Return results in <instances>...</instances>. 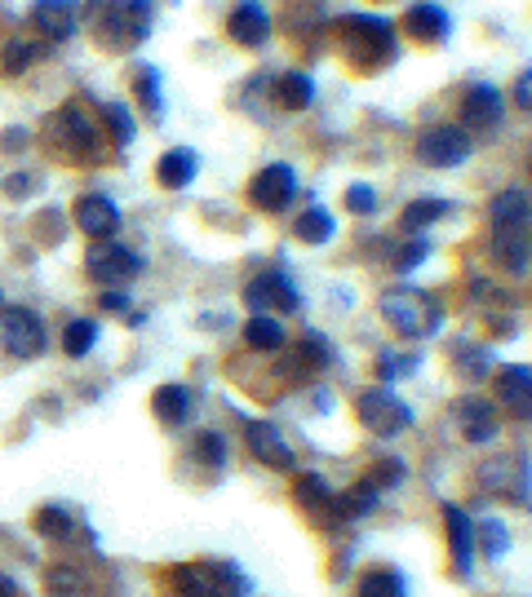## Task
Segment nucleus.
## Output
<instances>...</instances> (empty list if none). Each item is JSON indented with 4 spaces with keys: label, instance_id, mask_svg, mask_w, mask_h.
<instances>
[{
    "label": "nucleus",
    "instance_id": "1",
    "mask_svg": "<svg viewBox=\"0 0 532 597\" xmlns=\"http://www.w3.org/2000/svg\"><path fill=\"white\" fill-rule=\"evenodd\" d=\"M338 49L355 71H382L400 58V31L382 13H347L338 18Z\"/></svg>",
    "mask_w": 532,
    "mask_h": 597
},
{
    "label": "nucleus",
    "instance_id": "2",
    "mask_svg": "<svg viewBox=\"0 0 532 597\" xmlns=\"http://www.w3.org/2000/svg\"><path fill=\"white\" fill-rule=\"evenodd\" d=\"M80 18H89V31L98 36L102 49L124 53V49H138L151 36L155 4L151 0H84Z\"/></svg>",
    "mask_w": 532,
    "mask_h": 597
},
{
    "label": "nucleus",
    "instance_id": "3",
    "mask_svg": "<svg viewBox=\"0 0 532 597\" xmlns=\"http://www.w3.org/2000/svg\"><path fill=\"white\" fill-rule=\"evenodd\" d=\"M44 138H49V151H53L58 160H67V164H98V160L107 155L98 124H93L80 107H62L58 115H49Z\"/></svg>",
    "mask_w": 532,
    "mask_h": 597
},
{
    "label": "nucleus",
    "instance_id": "4",
    "mask_svg": "<svg viewBox=\"0 0 532 597\" xmlns=\"http://www.w3.org/2000/svg\"><path fill=\"white\" fill-rule=\"evenodd\" d=\"M382 314H387V323H391L400 336H409V341L435 336V332L444 327L440 301L431 297V293H422V289H391V293L382 297Z\"/></svg>",
    "mask_w": 532,
    "mask_h": 597
},
{
    "label": "nucleus",
    "instance_id": "5",
    "mask_svg": "<svg viewBox=\"0 0 532 597\" xmlns=\"http://www.w3.org/2000/svg\"><path fill=\"white\" fill-rule=\"evenodd\" d=\"M0 350L9 358H36L44 350V323L27 305H4L0 310Z\"/></svg>",
    "mask_w": 532,
    "mask_h": 597
},
{
    "label": "nucleus",
    "instance_id": "6",
    "mask_svg": "<svg viewBox=\"0 0 532 597\" xmlns=\"http://www.w3.org/2000/svg\"><path fill=\"white\" fill-rule=\"evenodd\" d=\"M471 146H475V138L462 124H435L418 138V160L431 169H458L471 160Z\"/></svg>",
    "mask_w": 532,
    "mask_h": 597
},
{
    "label": "nucleus",
    "instance_id": "7",
    "mask_svg": "<svg viewBox=\"0 0 532 597\" xmlns=\"http://www.w3.org/2000/svg\"><path fill=\"white\" fill-rule=\"evenodd\" d=\"M360 421L373 429V434H382V438H391V434H400V429H409V421H413V412H409V403L391 389V385H373L369 394H360Z\"/></svg>",
    "mask_w": 532,
    "mask_h": 597
},
{
    "label": "nucleus",
    "instance_id": "8",
    "mask_svg": "<svg viewBox=\"0 0 532 597\" xmlns=\"http://www.w3.org/2000/svg\"><path fill=\"white\" fill-rule=\"evenodd\" d=\"M84 266H89V275H93L102 289H116V284H124V280H133V275L142 271V257H138L133 249L116 244V240H98V244H89Z\"/></svg>",
    "mask_w": 532,
    "mask_h": 597
},
{
    "label": "nucleus",
    "instance_id": "9",
    "mask_svg": "<svg viewBox=\"0 0 532 597\" xmlns=\"http://www.w3.org/2000/svg\"><path fill=\"white\" fill-rule=\"evenodd\" d=\"M235 589H240V580L213 563H187L173 571V594L178 597H235Z\"/></svg>",
    "mask_w": 532,
    "mask_h": 597
},
{
    "label": "nucleus",
    "instance_id": "10",
    "mask_svg": "<svg viewBox=\"0 0 532 597\" xmlns=\"http://www.w3.org/2000/svg\"><path fill=\"white\" fill-rule=\"evenodd\" d=\"M244 301H249L253 314H293V310L302 305L298 289H293V280H289L284 271H267V275H258V280L244 289Z\"/></svg>",
    "mask_w": 532,
    "mask_h": 597
},
{
    "label": "nucleus",
    "instance_id": "11",
    "mask_svg": "<svg viewBox=\"0 0 532 597\" xmlns=\"http://www.w3.org/2000/svg\"><path fill=\"white\" fill-rule=\"evenodd\" d=\"M462 129L466 133H493V129H502V120H506V102H502V93L493 89V84H471L466 93H462Z\"/></svg>",
    "mask_w": 532,
    "mask_h": 597
},
{
    "label": "nucleus",
    "instance_id": "12",
    "mask_svg": "<svg viewBox=\"0 0 532 597\" xmlns=\"http://www.w3.org/2000/svg\"><path fill=\"white\" fill-rule=\"evenodd\" d=\"M293 195H298V178H293L289 164H267V169L253 178V186H249V200H253L262 213H284V209L293 204Z\"/></svg>",
    "mask_w": 532,
    "mask_h": 597
},
{
    "label": "nucleus",
    "instance_id": "13",
    "mask_svg": "<svg viewBox=\"0 0 532 597\" xmlns=\"http://www.w3.org/2000/svg\"><path fill=\"white\" fill-rule=\"evenodd\" d=\"M31 27L44 40L62 44V40H71L80 31V4L76 0H36L31 4Z\"/></svg>",
    "mask_w": 532,
    "mask_h": 597
},
{
    "label": "nucleus",
    "instance_id": "14",
    "mask_svg": "<svg viewBox=\"0 0 532 597\" xmlns=\"http://www.w3.org/2000/svg\"><path fill=\"white\" fill-rule=\"evenodd\" d=\"M227 36L240 44V49H262L271 40V13L258 4V0H244L231 9L227 18Z\"/></svg>",
    "mask_w": 532,
    "mask_h": 597
},
{
    "label": "nucleus",
    "instance_id": "15",
    "mask_svg": "<svg viewBox=\"0 0 532 597\" xmlns=\"http://www.w3.org/2000/svg\"><path fill=\"white\" fill-rule=\"evenodd\" d=\"M404 31H409L418 44H444L449 31H453V18L444 13V4L418 0V4H409V13H404Z\"/></svg>",
    "mask_w": 532,
    "mask_h": 597
},
{
    "label": "nucleus",
    "instance_id": "16",
    "mask_svg": "<svg viewBox=\"0 0 532 597\" xmlns=\"http://www.w3.org/2000/svg\"><path fill=\"white\" fill-rule=\"evenodd\" d=\"M76 226L89 240H111L120 231V209L107 195H80L76 200Z\"/></svg>",
    "mask_w": 532,
    "mask_h": 597
},
{
    "label": "nucleus",
    "instance_id": "17",
    "mask_svg": "<svg viewBox=\"0 0 532 597\" xmlns=\"http://www.w3.org/2000/svg\"><path fill=\"white\" fill-rule=\"evenodd\" d=\"M244 438H249V452H253L262 465H271V469H289V465H293V447L280 438V429H275L271 421H249Z\"/></svg>",
    "mask_w": 532,
    "mask_h": 597
},
{
    "label": "nucleus",
    "instance_id": "18",
    "mask_svg": "<svg viewBox=\"0 0 532 597\" xmlns=\"http://www.w3.org/2000/svg\"><path fill=\"white\" fill-rule=\"evenodd\" d=\"M195 173H200V155H195V151H187V146H178V151H169V155H160V160H155V178H160V186H169V191L191 186V182H195Z\"/></svg>",
    "mask_w": 532,
    "mask_h": 597
},
{
    "label": "nucleus",
    "instance_id": "19",
    "mask_svg": "<svg viewBox=\"0 0 532 597\" xmlns=\"http://www.w3.org/2000/svg\"><path fill=\"white\" fill-rule=\"evenodd\" d=\"M493 253H498V262L506 266V271H529V235H524V226H498V244H493Z\"/></svg>",
    "mask_w": 532,
    "mask_h": 597
},
{
    "label": "nucleus",
    "instance_id": "20",
    "mask_svg": "<svg viewBox=\"0 0 532 597\" xmlns=\"http://www.w3.org/2000/svg\"><path fill=\"white\" fill-rule=\"evenodd\" d=\"M498 389H502L506 407H515V416L532 421V367H506L498 376Z\"/></svg>",
    "mask_w": 532,
    "mask_h": 597
},
{
    "label": "nucleus",
    "instance_id": "21",
    "mask_svg": "<svg viewBox=\"0 0 532 597\" xmlns=\"http://www.w3.org/2000/svg\"><path fill=\"white\" fill-rule=\"evenodd\" d=\"M453 412L466 416V438H471V443H489V438L498 434V412H493L484 398H462Z\"/></svg>",
    "mask_w": 532,
    "mask_h": 597
},
{
    "label": "nucleus",
    "instance_id": "22",
    "mask_svg": "<svg viewBox=\"0 0 532 597\" xmlns=\"http://www.w3.org/2000/svg\"><path fill=\"white\" fill-rule=\"evenodd\" d=\"M311 98H315V80H311L307 71H289V75L275 80V102H280L284 111H307Z\"/></svg>",
    "mask_w": 532,
    "mask_h": 597
},
{
    "label": "nucleus",
    "instance_id": "23",
    "mask_svg": "<svg viewBox=\"0 0 532 597\" xmlns=\"http://www.w3.org/2000/svg\"><path fill=\"white\" fill-rule=\"evenodd\" d=\"M151 407H155V416L164 425H182L191 416V389L187 385H160L155 398H151Z\"/></svg>",
    "mask_w": 532,
    "mask_h": 597
},
{
    "label": "nucleus",
    "instance_id": "24",
    "mask_svg": "<svg viewBox=\"0 0 532 597\" xmlns=\"http://www.w3.org/2000/svg\"><path fill=\"white\" fill-rule=\"evenodd\" d=\"M244 341L253 345V350H267V354H275V350H284V323L275 318V314H253L249 318V327H244Z\"/></svg>",
    "mask_w": 532,
    "mask_h": 597
},
{
    "label": "nucleus",
    "instance_id": "25",
    "mask_svg": "<svg viewBox=\"0 0 532 597\" xmlns=\"http://www.w3.org/2000/svg\"><path fill=\"white\" fill-rule=\"evenodd\" d=\"M293 231H298V240H302V244H311V249H315V244H329V240H333L338 222H333V213H329V209H302V217H298V226H293Z\"/></svg>",
    "mask_w": 532,
    "mask_h": 597
},
{
    "label": "nucleus",
    "instance_id": "26",
    "mask_svg": "<svg viewBox=\"0 0 532 597\" xmlns=\"http://www.w3.org/2000/svg\"><path fill=\"white\" fill-rule=\"evenodd\" d=\"M36 58H40V44L27 40V36H9V40L0 44V71H4V75H22Z\"/></svg>",
    "mask_w": 532,
    "mask_h": 597
},
{
    "label": "nucleus",
    "instance_id": "27",
    "mask_svg": "<svg viewBox=\"0 0 532 597\" xmlns=\"http://www.w3.org/2000/svg\"><path fill=\"white\" fill-rule=\"evenodd\" d=\"M133 93H138L142 111H147L151 120H160V111H164V93H160V71H155L151 62L138 67V75H133Z\"/></svg>",
    "mask_w": 532,
    "mask_h": 597
},
{
    "label": "nucleus",
    "instance_id": "28",
    "mask_svg": "<svg viewBox=\"0 0 532 597\" xmlns=\"http://www.w3.org/2000/svg\"><path fill=\"white\" fill-rule=\"evenodd\" d=\"M532 217V204L524 191H502L498 200H493V222L498 226H524Z\"/></svg>",
    "mask_w": 532,
    "mask_h": 597
},
{
    "label": "nucleus",
    "instance_id": "29",
    "mask_svg": "<svg viewBox=\"0 0 532 597\" xmlns=\"http://www.w3.org/2000/svg\"><path fill=\"white\" fill-rule=\"evenodd\" d=\"M93 345H98V323H93V318H71V323L62 327V350H67L71 358H84Z\"/></svg>",
    "mask_w": 532,
    "mask_h": 597
},
{
    "label": "nucleus",
    "instance_id": "30",
    "mask_svg": "<svg viewBox=\"0 0 532 597\" xmlns=\"http://www.w3.org/2000/svg\"><path fill=\"white\" fill-rule=\"evenodd\" d=\"M444 523H449V540H453L458 567L466 571V558H471V536H475V527L462 518V509H458V505H449V509H444Z\"/></svg>",
    "mask_w": 532,
    "mask_h": 597
},
{
    "label": "nucleus",
    "instance_id": "31",
    "mask_svg": "<svg viewBox=\"0 0 532 597\" xmlns=\"http://www.w3.org/2000/svg\"><path fill=\"white\" fill-rule=\"evenodd\" d=\"M360 597H409V589H404L400 571H387V567H378V571H369V576H364V585H360Z\"/></svg>",
    "mask_w": 532,
    "mask_h": 597
},
{
    "label": "nucleus",
    "instance_id": "32",
    "mask_svg": "<svg viewBox=\"0 0 532 597\" xmlns=\"http://www.w3.org/2000/svg\"><path fill=\"white\" fill-rule=\"evenodd\" d=\"M444 213H449V204H444V200H418V204H409V209H404V226H409V231H426V226H431V222H440Z\"/></svg>",
    "mask_w": 532,
    "mask_h": 597
},
{
    "label": "nucleus",
    "instance_id": "33",
    "mask_svg": "<svg viewBox=\"0 0 532 597\" xmlns=\"http://www.w3.org/2000/svg\"><path fill=\"white\" fill-rule=\"evenodd\" d=\"M36 532L49 536V540H71V536H76V532H71V518H67L62 509H53V505H44V509L36 514Z\"/></svg>",
    "mask_w": 532,
    "mask_h": 597
},
{
    "label": "nucleus",
    "instance_id": "34",
    "mask_svg": "<svg viewBox=\"0 0 532 597\" xmlns=\"http://www.w3.org/2000/svg\"><path fill=\"white\" fill-rule=\"evenodd\" d=\"M102 115H107V124H111V142H116V146H129V142H133V115H129L120 102H102Z\"/></svg>",
    "mask_w": 532,
    "mask_h": 597
},
{
    "label": "nucleus",
    "instance_id": "35",
    "mask_svg": "<svg viewBox=\"0 0 532 597\" xmlns=\"http://www.w3.org/2000/svg\"><path fill=\"white\" fill-rule=\"evenodd\" d=\"M426 257H431V240H422V235H418V240H409V244L395 253V271H400V275H409V271H418Z\"/></svg>",
    "mask_w": 532,
    "mask_h": 597
},
{
    "label": "nucleus",
    "instance_id": "36",
    "mask_svg": "<svg viewBox=\"0 0 532 597\" xmlns=\"http://www.w3.org/2000/svg\"><path fill=\"white\" fill-rule=\"evenodd\" d=\"M298 500L311 505V509H320V505L333 500V492H329V483L320 474H307V478H298Z\"/></svg>",
    "mask_w": 532,
    "mask_h": 597
},
{
    "label": "nucleus",
    "instance_id": "37",
    "mask_svg": "<svg viewBox=\"0 0 532 597\" xmlns=\"http://www.w3.org/2000/svg\"><path fill=\"white\" fill-rule=\"evenodd\" d=\"M347 209H351L355 217L378 213V191H373V186H364V182H360V186H351V191H347Z\"/></svg>",
    "mask_w": 532,
    "mask_h": 597
},
{
    "label": "nucleus",
    "instance_id": "38",
    "mask_svg": "<svg viewBox=\"0 0 532 597\" xmlns=\"http://www.w3.org/2000/svg\"><path fill=\"white\" fill-rule=\"evenodd\" d=\"M311 363V367H324L329 363V345H324V336H307L302 345H298V363Z\"/></svg>",
    "mask_w": 532,
    "mask_h": 597
},
{
    "label": "nucleus",
    "instance_id": "39",
    "mask_svg": "<svg viewBox=\"0 0 532 597\" xmlns=\"http://www.w3.org/2000/svg\"><path fill=\"white\" fill-rule=\"evenodd\" d=\"M191 452H204V461H213V465H222V456H227V443H222L218 434H200Z\"/></svg>",
    "mask_w": 532,
    "mask_h": 597
},
{
    "label": "nucleus",
    "instance_id": "40",
    "mask_svg": "<svg viewBox=\"0 0 532 597\" xmlns=\"http://www.w3.org/2000/svg\"><path fill=\"white\" fill-rule=\"evenodd\" d=\"M515 107H520V111H532V67L515 80Z\"/></svg>",
    "mask_w": 532,
    "mask_h": 597
},
{
    "label": "nucleus",
    "instance_id": "41",
    "mask_svg": "<svg viewBox=\"0 0 532 597\" xmlns=\"http://www.w3.org/2000/svg\"><path fill=\"white\" fill-rule=\"evenodd\" d=\"M98 305L111 310V314H124V310H129V293H111V289H107V293L98 297Z\"/></svg>",
    "mask_w": 532,
    "mask_h": 597
},
{
    "label": "nucleus",
    "instance_id": "42",
    "mask_svg": "<svg viewBox=\"0 0 532 597\" xmlns=\"http://www.w3.org/2000/svg\"><path fill=\"white\" fill-rule=\"evenodd\" d=\"M27 146V129H4L0 133V151H22Z\"/></svg>",
    "mask_w": 532,
    "mask_h": 597
},
{
    "label": "nucleus",
    "instance_id": "43",
    "mask_svg": "<svg viewBox=\"0 0 532 597\" xmlns=\"http://www.w3.org/2000/svg\"><path fill=\"white\" fill-rule=\"evenodd\" d=\"M31 186H36L31 178H18V182H13V178H4V182H0V191H4V195H27Z\"/></svg>",
    "mask_w": 532,
    "mask_h": 597
},
{
    "label": "nucleus",
    "instance_id": "44",
    "mask_svg": "<svg viewBox=\"0 0 532 597\" xmlns=\"http://www.w3.org/2000/svg\"><path fill=\"white\" fill-rule=\"evenodd\" d=\"M0 597H22V594H18V585H13L9 576H0Z\"/></svg>",
    "mask_w": 532,
    "mask_h": 597
},
{
    "label": "nucleus",
    "instance_id": "45",
    "mask_svg": "<svg viewBox=\"0 0 532 597\" xmlns=\"http://www.w3.org/2000/svg\"><path fill=\"white\" fill-rule=\"evenodd\" d=\"M0 310H4V297H0Z\"/></svg>",
    "mask_w": 532,
    "mask_h": 597
}]
</instances>
